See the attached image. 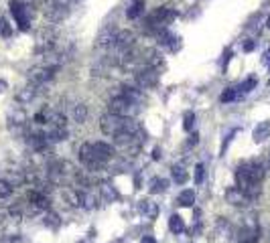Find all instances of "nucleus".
I'll use <instances>...</instances> for the list:
<instances>
[{"label": "nucleus", "instance_id": "f257e3e1", "mask_svg": "<svg viewBox=\"0 0 270 243\" xmlns=\"http://www.w3.org/2000/svg\"><path fill=\"white\" fill-rule=\"evenodd\" d=\"M100 130L106 134V136H118V134H124V132H140V124L134 120V118H120V116H114V114H104L100 118Z\"/></svg>", "mask_w": 270, "mask_h": 243}, {"label": "nucleus", "instance_id": "f03ea898", "mask_svg": "<svg viewBox=\"0 0 270 243\" xmlns=\"http://www.w3.org/2000/svg\"><path fill=\"white\" fill-rule=\"evenodd\" d=\"M177 12L167 8V6H161V8H155L149 16H146V29L149 31H155L157 35L161 31H167V24H171L175 20Z\"/></svg>", "mask_w": 270, "mask_h": 243}, {"label": "nucleus", "instance_id": "7ed1b4c3", "mask_svg": "<svg viewBox=\"0 0 270 243\" xmlns=\"http://www.w3.org/2000/svg\"><path fill=\"white\" fill-rule=\"evenodd\" d=\"M108 112L120 118H134L140 112V103L124 97V95H116L108 101Z\"/></svg>", "mask_w": 270, "mask_h": 243}, {"label": "nucleus", "instance_id": "20e7f679", "mask_svg": "<svg viewBox=\"0 0 270 243\" xmlns=\"http://www.w3.org/2000/svg\"><path fill=\"white\" fill-rule=\"evenodd\" d=\"M76 0H45V16L51 22H61L69 16Z\"/></svg>", "mask_w": 270, "mask_h": 243}, {"label": "nucleus", "instance_id": "39448f33", "mask_svg": "<svg viewBox=\"0 0 270 243\" xmlns=\"http://www.w3.org/2000/svg\"><path fill=\"white\" fill-rule=\"evenodd\" d=\"M55 71H57V67H51V65H35L27 71V79L37 87H43L55 77Z\"/></svg>", "mask_w": 270, "mask_h": 243}, {"label": "nucleus", "instance_id": "423d86ee", "mask_svg": "<svg viewBox=\"0 0 270 243\" xmlns=\"http://www.w3.org/2000/svg\"><path fill=\"white\" fill-rule=\"evenodd\" d=\"M55 43H57V31L53 26H43L37 35V53H53L55 49Z\"/></svg>", "mask_w": 270, "mask_h": 243}, {"label": "nucleus", "instance_id": "0eeeda50", "mask_svg": "<svg viewBox=\"0 0 270 243\" xmlns=\"http://www.w3.org/2000/svg\"><path fill=\"white\" fill-rule=\"evenodd\" d=\"M134 77H136V85H138L140 89H146V87H155V85L159 83V79H161V71L155 69V67H142L140 71L134 73Z\"/></svg>", "mask_w": 270, "mask_h": 243}, {"label": "nucleus", "instance_id": "6e6552de", "mask_svg": "<svg viewBox=\"0 0 270 243\" xmlns=\"http://www.w3.org/2000/svg\"><path fill=\"white\" fill-rule=\"evenodd\" d=\"M8 130H10L14 136L24 134V130H27V114H24V110L16 107V110H12V112L8 114Z\"/></svg>", "mask_w": 270, "mask_h": 243}, {"label": "nucleus", "instance_id": "1a4fd4ad", "mask_svg": "<svg viewBox=\"0 0 270 243\" xmlns=\"http://www.w3.org/2000/svg\"><path fill=\"white\" fill-rule=\"evenodd\" d=\"M116 35H118L116 24H114V22H112V24H106V26L100 31L97 39H95V47H97V49H106V51H110V47H112L114 41H116Z\"/></svg>", "mask_w": 270, "mask_h": 243}, {"label": "nucleus", "instance_id": "9d476101", "mask_svg": "<svg viewBox=\"0 0 270 243\" xmlns=\"http://www.w3.org/2000/svg\"><path fill=\"white\" fill-rule=\"evenodd\" d=\"M10 12H12L16 24H18V29H20V31H27L29 24H31V16H33V12H29L24 6H20V4L14 2V0H10Z\"/></svg>", "mask_w": 270, "mask_h": 243}, {"label": "nucleus", "instance_id": "9b49d317", "mask_svg": "<svg viewBox=\"0 0 270 243\" xmlns=\"http://www.w3.org/2000/svg\"><path fill=\"white\" fill-rule=\"evenodd\" d=\"M78 156H80V160L84 162L90 170H95V168H102V166H104V164H100L97 158H95V154H93V144H91V142H86V144L80 146Z\"/></svg>", "mask_w": 270, "mask_h": 243}, {"label": "nucleus", "instance_id": "f8f14e48", "mask_svg": "<svg viewBox=\"0 0 270 243\" xmlns=\"http://www.w3.org/2000/svg\"><path fill=\"white\" fill-rule=\"evenodd\" d=\"M39 93H41V87H37V85H33V83H29V85H24V87H20V89L16 91L14 99H16V103L27 105V103L35 101V99L39 97Z\"/></svg>", "mask_w": 270, "mask_h": 243}, {"label": "nucleus", "instance_id": "ddd939ff", "mask_svg": "<svg viewBox=\"0 0 270 243\" xmlns=\"http://www.w3.org/2000/svg\"><path fill=\"white\" fill-rule=\"evenodd\" d=\"M244 166V170H246V174H248V178H250V182L252 184H260L262 180H264V166L260 164V162L252 160V162H244L242 164Z\"/></svg>", "mask_w": 270, "mask_h": 243}, {"label": "nucleus", "instance_id": "4468645a", "mask_svg": "<svg viewBox=\"0 0 270 243\" xmlns=\"http://www.w3.org/2000/svg\"><path fill=\"white\" fill-rule=\"evenodd\" d=\"M0 178H4V180H6L8 184H12L14 188L27 182L24 168H6V170H2V176H0Z\"/></svg>", "mask_w": 270, "mask_h": 243}, {"label": "nucleus", "instance_id": "2eb2a0df", "mask_svg": "<svg viewBox=\"0 0 270 243\" xmlns=\"http://www.w3.org/2000/svg\"><path fill=\"white\" fill-rule=\"evenodd\" d=\"M226 201H228L230 205H234V207H244V205L250 203L248 195H246L244 191H240L238 186H230V188L226 191Z\"/></svg>", "mask_w": 270, "mask_h": 243}, {"label": "nucleus", "instance_id": "dca6fc26", "mask_svg": "<svg viewBox=\"0 0 270 243\" xmlns=\"http://www.w3.org/2000/svg\"><path fill=\"white\" fill-rule=\"evenodd\" d=\"M238 239H240V243H256L260 239V229H258V225H256V223H246V225L240 229Z\"/></svg>", "mask_w": 270, "mask_h": 243}, {"label": "nucleus", "instance_id": "f3484780", "mask_svg": "<svg viewBox=\"0 0 270 243\" xmlns=\"http://www.w3.org/2000/svg\"><path fill=\"white\" fill-rule=\"evenodd\" d=\"M43 134H45V140L49 144L67 140V136H69V132H67L65 126H47V130H43Z\"/></svg>", "mask_w": 270, "mask_h": 243}, {"label": "nucleus", "instance_id": "a211bd4d", "mask_svg": "<svg viewBox=\"0 0 270 243\" xmlns=\"http://www.w3.org/2000/svg\"><path fill=\"white\" fill-rule=\"evenodd\" d=\"M181 39L177 37V35H173V33H169V31H161L159 33V43L163 45V47H167L169 51H179L181 49Z\"/></svg>", "mask_w": 270, "mask_h": 243}, {"label": "nucleus", "instance_id": "6ab92c4d", "mask_svg": "<svg viewBox=\"0 0 270 243\" xmlns=\"http://www.w3.org/2000/svg\"><path fill=\"white\" fill-rule=\"evenodd\" d=\"M93 154H95V158H97L100 164H106L114 156V148L110 144H106V142H95L93 144Z\"/></svg>", "mask_w": 270, "mask_h": 243}, {"label": "nucleus", "instance_id": "aec40b11", "mask_svg": "<svg viewBox=\"0 0 270 243\" xmlns=\"http://www.w3.org/2000/svg\"><path fill=\"white\" fill-rule=\"evenodd\" d=\"M144 0H132V4L128 6V10H126V16L130 18V20H136V18H140L142 14H144Z\"/></svg>", "mask_w": 270, "mask_h": 243}, {"label": "nucleus", "instance_id": "412c9836", "mask_svg": "<svg viewBox=\"0 0 270 243\" xmlns=\"http://www.w3.org/2000/svg\"><path fill=\"white\" fill-rule=\"evenodd\" d=\"M254 142H264L266 138L270 136V122H262V124H258L256 128H254Z\"/></svg>", "mask_w": 270, "mask_h": 243}, {"label": "nucleus", "instance_id": "4be33fe9", "mask_svg": "<svg viewBox=\"0 0 270 243\" xmlns=\"http://www.w3.org/2000/svg\"><path fill=\"white\" fill-rule=\"evenodd\" d=\"M120 95H124V97L132 99V101H136V103H140V101H142V93H140V87L124 85V87H122V91H120Z\"/></svg>", "mask_w": 270, "mask_h": 243}, {"label": "nucleus", "instance_id": "5701e85b", "mask_svg": "<svg viewBox=\"0 0 270 243\" xmlns=\"http://www.w3.org/2000/svg\"><path fill=\"white\" fill-rule=\"evenodd\" d=\"M177 203H179L181 207H193V203H195V191L193 188L181 191L179 197H177Z\"/></svg>", "mask_w": 270, "mask_h": 243}, {"label": "nucleus", "instance_id": "b1692460", "mask_svg": "<svg viewBox=\"0 0 270 243\" xmlns=\"http://www.w3.org/2000/svg\"><path fill=\"white\" fill-rule=\"evenodd\" d=\"M71 116H73V122L84 124V122L88 120V105H86V103H76Z\"/></svg>", "mask_w": 270, "mask_h": 243}, {"label": "nucleus", "instance_id": "393cba45", "mask_svg": "<svg viewBox=\"0 0 270 243\" xmlns=\"http://www.w3.org/2000/svg\"><path fill=\"white\" fill-rule=\"evenodd\" d=\"M167 186H169V180L157 176V178H153V182H151V193H153V195H157V193H165Z\"/></svg>", "mask_w": 270, "mask_h": 243}, {"label": "nucleus", "instance_id": "a878e982", "mask_svg": "<svg viewBox=\"0 0 270 243\" xmlns=\"http://www.w3.org/2000/svg\"><path fill=\"white\" fill-rule=\"evenodd\" d=\"M100 191H102V195H104L106 201H116L118 199V193H116V188L110 182H102L100 184Z\"/></svg>", "mask_w": 270, "mask_h": 243}, {"label": "nucleus", "instance_id": "bb28decb", "mask_svg": "<svg viewBox=\"0 0 270 243\" xmlns=\"http://www.w3.org/2000/svg\"><path fill=\"white\" fill-rule=\"evenodd\" d=\"M169 229L173 233H183L185 231V223H183V219H181L179 215H171L169 217Z\"/></svg>", "mask_w": 270, "mask_h": 243}, {"label": "nucleus", "instance_id": "cd10ccee", "mask_svg": "<svg viewBox=\"0 0 270 243\" xmlns=\"http://www.w3.org/2000/svg\"><path fill=\"white\" fill-rule=\"evenodd\" d=\"M171 176H173V180L179 182V184L187 182V178H189V174H187V170H185L183 166H173V168H171Z\"/></svg>", "mask_w": 270, "mask_h": 243}, {"label": "nucleus", "instance_id": "c85d7f7f", "mask_svg": "<svg viewBox=\"0 0 270 243\" xmlns=\"http://www.w3.org/2000/svg\"><path fill=\"white\" fill-rule=\"evenodd\" d=\"M12 191H14V186L8 184L4 178H0V199H8L12 195Z\"/></svg>", "mask_w": 270, "mask_h": 243}, {"label": "nucleus", "instance_id": "c756f323", "mask_svg": "<svg viewBox=\"0 0 270 243\" xmlns=\"http://www.w3.org/2000/svg\"><path fill=\"white\" fill-rule=\"evenodd\" d=\"M236 97H238V89H236V87H230V89H226V91L222 93V97H219V99L226 103V101H234Z\"/></svg>", "mask_w": 270, "mask_h": 243}, {"label": "nucleus", "instance_id": "7c9ffc66", "mask_svg": "<svg viewBox=\"0 0 270 243\" xmlns=\"http://www.w3.org/2000/svg\"><path fill=\"white\" fill-rule=\"evenodd\" d=\"M14 2H18L20 6H24L29 12H33L35 14V10L39 8V0H14Z\"/></svg>", "mask_w": 270, "mask_h": 243}, {"label": "nucleus", "instance_id": "2f4dec72", "mask_svg": "<svg viewBox=\"0 0 270 243\" xmlns=\"http://www.w3.org/2000/svg\"><path fill=\"white\" fill-rule=\"evenodd\" d=\"M254 85H256V79H254V77H250V79L244 81V83H242L240 87H236V89H238V93H248V91H252V87H254Z\"/></svg>", "mask_w": 270, "mask_h": 243}, {"label": "nucleus", "instance_id": "473e14b6", "mask_svg": "<svg viewBox=\"0 0 270 243\" xmlns=\"http://www.w3.org/2000/svg\"><path fill=\"white\" fill-rule=\"evenodd\" d=\"M45 225H51V227H59V217L55 213H45Z\"/></svg>", "mask_w": 270, "mask_h": 243}, {"label": "nucleus", "instance_id": "72a5a7b5", "mask_svg": "<svg viewBox=\"0 0 270 243\" xmlns=\"http://www.w3.org/2000/svg\"><path fill=\"white\" fill-rule=\"evenodd\" d=\"M0 35H2V37H10V35H12V29H10L8 20L2 18V16H0Z\"/></svg>", "mask_w": 270, "mask_h": 243}, {"label": "nucleus", "instance_id": "f704fd0d", "mask_svg": "<svg viewBox=\"0 0 270 243\" xmlns=\"http://www.w3.org/2000/svg\"><path fill=\"white\" fill-rule=\"evenodd\" d=\"M193 126H195V114H185V124H183V128L187 130V132H191L193 130Z\"/></svg>", "mask_w": 270, "mask_h": 243}, {"label": "nucleus", "instance_id": "c9c22d12", "mask_svg": "<svg viewBox=\"0 0 270 243\" xmlns=\"http://www.w3.org/2000/svg\"><path fill=\"white\" fill-rule=\"evenodd\" d=\"M203 172H205L203 164H197V166H195V182H197V184L203 182Z\"/></svg>", "mask_w": 270, "mask_h": 243}, {"label": "nucleus", "instance_id": "e433bc0d", "mask_svg": "<svg viewBox=\"0 0 270 243\" xmlns=\"http://www.w3.org/2000/svg\"><path fill=\"white\" fill-rule=\"evenodd\" d=\"M8 89V83H6V79H0V93H4Z\"/></svg>", "mask_w": 270, "mask_h": 243}, {"label": "nucleus", "instance_id": "4c0bfd02", "mask_svg": "<svg viewBox=\"0 0 270 243\" xmlns=\"http://www.w3.org/2000/svg\"><path fill=\"white\" fill-rule=\"evenodd\" d=\"M140 243H157V241H155V237H151V235H144V237L140 239Z\"/></svg>", "mask_w": 270, "mask_h": 243}, {"label": "nucleus", "instance_id": "58836bf2", "mask_svg": "<svg viewBox=\"0 0 270 243\" xmlns=\"http://www.w3.org/2000/svg\"><path fill=\"white\" fill-rule=\"evenodd\" d=\"M244 49H246V51H252V49H254V43H246Z\"/></svg>", "mask_w": 270, "mask_h": 243}, {"label": "nucleus", "instance_id": "ea45409f", "mask_svg": "<svg viewBox=\"0 0 270 243\" xmlns=\"http://www.w3.org/2000/svg\"><path fill=\"white\" fill-rule=\"evenodd\" d=\"M266 26L270 29V16H268V20H266Z\"/></svg>", "mask_w": 270, "mask_h": 243}]
</instances>
